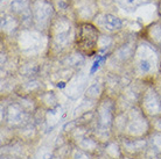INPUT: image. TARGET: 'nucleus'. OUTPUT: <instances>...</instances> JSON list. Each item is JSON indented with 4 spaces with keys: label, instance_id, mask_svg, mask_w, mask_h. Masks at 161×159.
<instances>
[{
    "label": "nucleus",
    "instance_id": "obj_1",
    "mask_svg": "<svg viewBox=\"0 0 161 159\" xmlns=\"http://www.w3.org/2000/svg\"><path fill=\"white\" fill-rule=\"evenodd\" d=\"M76 21L70 13H56L48 29V50L47 55L52 58H63L70 51L75 50Z\"/></svg>",
    "mask_w": 161,
    "mask_h": 159
},
{
    "label": "nucleus",
    "instance_id": "obj_2",
    "mask_svg": "<svg viewBox=\"0 0 161 159\" xmlns=\"http://www.w3.org/2000/svg\"><path fill=\"white\" fill-rule=\"evenodd\" d=\"M133 65L140 74L146 76L152 73L157 66L160 68V50L148 41L139 36L137 49L133 57Z\"/></svg>",
    "mask_w": 161,
    "mask_h": 159
},
{
    "label": "nucleus",
    "instance_id": "obj_3",
    "mask_svg": "<svg viewBox=\"0 0 161 159\" xmlns=\"http://www.w3.org/2000/svg\"><path fill=\"white\" fill-rule=\"evenodd\" d=\"M101 35V30L92 22L77 23L74 48L85 57L96 55L99 50Z\"/></svg>",
    "mask_w": 161,
    "mask_h": 159
},
{
    "label": "nucleus",
    "instance_id": "obj_4",
    "mask_svg": "<svg viewBox=\"0 0 161 159\" xmlns=\"http://www.w3.org/2000/svg\"><path fill=\"white\" fill-rule=\"evenodd\" d=\"M13 44L21 52H37L48 50V35L35 27H22L13 40Z\"/></svg>",
    "mask_w": 161,
    "mask_h": 159
},
{
    "label": "nucleus",
    "instance_id": "obj_5",
    "mask_svg": "<svg viewBox=\"0 0 161 159\" xmlns=\"http://www.w3.org/2000/svg\"><path fill=\"white\" fill-rule=\"evenodd\" d=\"M33 26L43 33H48L49 26L56 15L52 0H29Z\"/></svg>",
    "mask_w": 161,
    "mask_h": 159
},
{
    "label": "nucleus",
    "instance_id": "obj_6",
    "mask_svg": "<svg viewBox=\"0 0 161 159\" xmlns=\"http://www.w3.org/2000/svg\"><path fill=\"white\" fill-rule=\"evenodd\" d=\"M102 11L98 0H73L70 14L76 23L93 22Z\"/></svg>",
    "mask_w": 161,
    "mask_h": 159
},
{
    "label": "nucleus",
    "instance_id": "obj_7",
    "mask_svg": "<svg viewBox=\"0 0 161 159\" xmlns=\"http://www.w3.org/2000/svg\"><path fill=\"white\" fill-rule=\"evenodd\" d=\"M102 34L105 35H119L124 32V21L111 12L101 11L92 22Z\"/></svg>",
    "mask_w": 161,
    "mask_h": 159
},
{
    "label": "nucleus",
    "instance_id": "obj_8",
    "mask_svg": "<svg viewBox=\"0 0 161 159\" xmlns=\"http://www.w3.org/2000/svg\"><path fill=\"white\" fill-rule=\"evenodd\" d=\"M139 106L146 115L154 117L161 116V96L152 85H148L142 91L139 100Z\"/></svg>",
    "mask_w": 161,
    "mask_h": 159
},
{
    "label": "nucleus",
    "instance_id": "obj_9",
    "mask_svg": "<svg viewBox=\"0 0 161 159\" xmlns=\"http://www.w3.org/2000/svg\"><path fill=\"white\" fill-rule=\"evenodd\" d=\"M9 13L19 19L22 27H34L29 0H13L9 4Z\"/></svg>",
    "mask_w": 161,
    "mask_h": 159
},
{
    "label": "nucleus",
    "instance_id": "obj_10",
    "mask_svg": "<svg viewBox=\"0 0 161 159\" xmlns=\"http://www.w3.org/2000/svg\"><path fill=\"white\" fill-rule=\"evenodd\" d=\"M0 28H1V36L4 38H11L13 41L16 34L19 33V30L22 28V26L15 15H13L12 13L8 12L1 16Z\"/></svg>",
    "mask_w": 161,
    "mask_h": 159
},
{
    "label": "nucleus",
    "instance_id": "obj_11",
    "mask_svg": "<svg viewBox=\"0 0 161 159\" xmlns=\"http://www.w3.org/2000/svg\"><path fill=\"white\" fill-rule=\"evenodd\" d=\"M140 37L145 38L152 43L154 47H157L161 51V20L153 21L147 27H145L139 34Z\"/></svg>",
    "mask_w": 161,
    "mask_h": 159
},
{
    "label": "nucleus",
    "instance_id": "obj_12",
    "mask_svg": "<svg viewBox=\"0 0 161 159\" xmlns=\"http://www.w3.org/2000/svg\"><path fill=\"white\" fill-rule=\"evenodd\" d=\"M112 1L114 5L129 12H134L138 8L152 3V0H112Z\"/></svg>",
    "mask_w": 161,
    "mask_h": 159
},
{
    "label": "nucleus",
    "instance_id": "obj_13",
    "mask_svg": "<svg viewBox=\"0 0 161 159\" xmlns=\"http://www.w3.org/2000/svg\"><path fill=\"white\" fill-rule=\"evenodd\" d=\"M52 3L54 5V8H55L56 13H61V14L70 13L73 0H52Z\"/></svg>",
    "mask_w": 161,
    "mask_h": 159
},
{
    "label": "nucleus",
    "instance_id": "obj_14",
    "mask_svg": "<svg viewBox=\"0 0 161 159\" xmlns=\"http://www.w3.org/2000/svg\"><path fill=\"white\" fill-rule=\"evenodd\" d=\"M103 59H104V58H103L102 56H98V57H97V60H96V62H95V63H93L92 69H91V74H92V73H95V72H96L97 69L99 68V64L102 63V60H103Z\"/></svg>",
    "mask_w": 161,
    "mask_h": 159
},
{
    "label": "nucleus",
    "instance_id": "obj_15",
    "mask_svg": "<svg viewBox=\"0 0 161 159\" xmlns=\"http://www.w3.org/2000/svg\"><path fill=\"white\" fill-rule=\"evenodd\" d=\"M157 12L159 15V19L161 20V0H158L157 3Z\"/></svg>",
    "mask_w": 161,
    "mask_h": 159
},
{
    "label": "nucleus",
    "instance_id": "obj_16",
    "mask_svg": "<svg viewBox=\"0 0 161 159\" xmlns=\"http://www.w3.org/2000/svg\"><path fill=\"white\" fill-rule=\"evenodd\" d=\"M160 70H161V62H160Z\"/></svg>",
    "mask_w": 161,
    "mask_h": 159
}]
</instances>
